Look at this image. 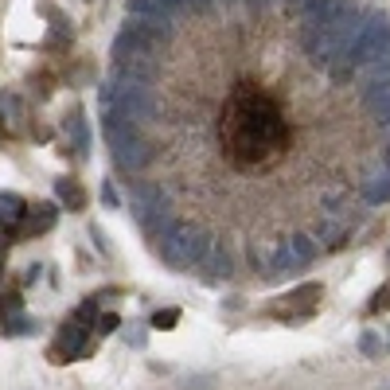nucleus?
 Listing matches in <instances>:
<instances>
[{"mask_svg":"<svg viewBox=\"0 0 390 390\" xmlns=\"http://www.w3.org/2000/svg\"><path fill=\"white\" fill-rule=\"evenodd\" d=\"M285 110L254 82H238L219 110V145L235 168H265L289 148Z\"/></svg>","mask_w":390,"mask_h":390,"instance_id":"1","label":"nucleus"},{"mask_svg":"<svg viewBox=\"0 0 390 390\" xmlns=\"http://www.w3.org/2000/svg\"><path fill=\"white\" fill-rule=\"evenodd\" d=\"M203 254H207V246H203V235H199V230H180L176 238L164 242V258H168L172 265H180V270L203 262Z\"/></svg>","mask_w":390,"mask_h":390,"instance_id":"2","label":"nucleus"},{"mask_svg":"<svg viewBox=\"0 0 390 390\" xmlns=\"http://www.w3.org/2000/svg\"><path fill=\"white\" fill-rule=\"evenodd\" d=\"M317 258V238L309 235H293L289 242H281V250L273 254V270L285 273V270H301V265H309Z\"/></svg>","mask_w":390,"mask_h":390,"instance_id":"3","label":"nucleus"},{"mask_svg":"<svg viewBox=\"0 0 390 390\" xmlns=\"http://www.w3.org/2000/svg\"><path fill=\"white\" fill-rule=\"evenodd\" d=\"M390 36V20L386 16H379V20H371V28L359 36V43L355 47H347V59H367V51H375L379 43Z\"/></svg>","mask_w":390,"mask_h":390,"instance_id":"4","label":"nucleus"},{"mask_svg":"<svg viewBox=\"0 0 390 390\" xmlns=\"http://www.w3.org/2000/svg\"><path fill=\"white\" fill-rule=\"evenodd\" d=\"M86 324H78V320H71L63 332H59V347H55V355H82L86 351Z\"/></svg>","mask_w":390,"mask_h":390,"instance_id":"5","label":"nucleus"},{"mask_svg":"<svg viewBox=\"0 0 390 390\" xmlns=\"http://www.w3.org/2000/svg\"><path fill=\"white\" fill-rule=\"evenodd\" d=\"M199 265H203L211 277H227V273H230V254L215 242V246H207V254H203V262H199Z\"/></svg>","mask_w":390,"mask_h":390,"instance_id":"6","label":"nucleus"},{"mask_svg":"<svg viewBox=\"0 0 390 390\" xmlns=\"http://www.w3.org/2000/svg\"><path fill=\"white\" fill-rule=\"evenodd\" d=\"M367 199L371 203H383V199H390V164L383 172H375V180L367 184Z\"/></svg>","mask_w":390,"mask_h":390,"instance_id":"7","label":"nucleus"},{"mask_svg":"<svg viewBox=\"0 0 390 390\" xmlns=\"http://www.w3.org/2000/svg\"><path fill=\"white\" fill-rule=\"evenodd\" d=\"M0 219L20 222V219H24V203H20L16 195H0Z\"/></svg>","mask_w":390,"mask_h":390,"instance_id":"8","label":"nucleus"},{"mask_svg":"<svg viewBox=\"0 0 390 390\" xmlns=\"http://www.w3.org/2000/svg\"><path fill=\"white\" fill-rule=\"evenodd\" d=\"M367 106L379 113V118H390V86H386V90H379V94H371V98H367Z\"/></svg>","mask_w":390,"mask_h":390,"instance_id":"9","label":"nucleus"},{"mask_svg":"<svg viewBox=\"0 0 390 390\" xmlns=\"http://www.w3.org/2000/svg\"><path fill=\"white\" fill-rule=\"evenodd\" d=\"M16 312H20V297H16V293L12 297H0V317L8 320V317H16Z\"/></svg>","mask_w":390,"mask_h":390,"instance_id":"10","label":"nucleus"},{"mask_svg":"<svg viewBox=\"0 0 390 390\" xmlns=\"http://www.w3.org/2000/svg\"><path fill=\"white\" fill-rule=\"evenodd\" d=\"M31 328H36V324H31L28 317H12V320H4V332H8V336H12V332H31Z\"/></svg>","mask_w":390,"mask_h":390,"instance_id":"11","label":"nucleus"},{"mask_svg":"<svg viewBox=\"0 0 390 390\" xmlns=\"http://www.w3.org/2000/svg\"><path fill=\"white\" fill-rule=\"evenodd\" d=\"M367 309H371V312H379V309H390V293H386V289H379V293L371 297V304H367Z\"/></svg>","mask_w":390,"mask_h":390,"instance_id":"12","label":"nucleus"},{"mask_svg":"<svg viewBox=\"0 0 390 390\" xmlns=\"http://www.w3.org/2000/svg\"><path fill=\"white\" fill-rule=\"evenodd\" d=\"M176 320H180V317H176V312L168 309V312H156V317H153V324H156V328H172V324H176Z\"/></svg>","mask_w":390,"mask_h":390,"instance_id":"13","label":"nucleus"},{"mask_svg":"<svg viewBox=\"0 0 390 390\" xmlns=\"http://www.w3.org/2000/svg\"><path fill=\"white\" fill-rule=\"evenodd\" d=\"M359 347H363V351H367V355H379V339H375V332H367Z\"/></svg>","mask_w":390,"mask_h":390,"instance_id":"14","label":"nucleus"},{"mask_svg":"<svg viewBox=\"0 0 390 390\" xmlns=\"http://www.w3.org/2000/svg\"><path fill=\"white\" fill-rule=\"evenodd\" d=\"M113 328H118V317H102V320H98V332H113Z\"/></svg>","mask_w":390,"mask_h":390,"instance_id":"15","label":"nucleus"}]
</instances>
